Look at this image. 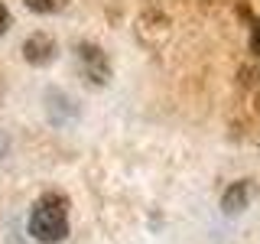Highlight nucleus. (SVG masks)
Instances as JSON below:
<instances>
[{"instance_id":"1","label":"nucleus","mask_w":260,"mask_h":244,"mask_svg":"<svg viewBox=\"0 0 260 244\" xmlns=\"http://www.w3.org/2000/svg\"><path fill=\"white\" fill-rule=\"evenodd\" d=\"M29 234L39 244H59L69 238V199L59 192H46L29 211Z\"/></svg>"},{"instance_id":"2","label":"nucleus","mask_w":260,"mask_h":244,"mask_svg":"<svg viewBox=\"0 0 260 244\" xmlns=\"http://www.w3.org/2000/svg\"><path fill=\"white\" fill-rule=\"evenodd\" d=\"M78 59L85 62V75L94 81V85H104V81L111 78V69H108V55L101 52L98 46L91 43H81L78 46Z\"/></svg>"},{"instance_id":"3","label":"nucleus","mask_w":260,"mask_h":244,"mask_svg":"<svg viewBox=\"0 0 260 244\" xmlns=\"http://www.w3.org/2000/svg\"><path fill=\"white\" fill-rule=\"evenodd\" d=\"M23 59L29 65H49L55 59V39L46 36V33H36L23 43Z\"/></svg>"},{"instance_id":"4","label":"nucleus","mask_w":260,"mask_h":244,"mask_svg":"<svg viewBox=\"0 0 260 244\" xmlns=\"http://www.w3.org/2000/svg\"><path fill=\"white\" fill-rule=\"evenodd\" d=\"M247 202H250V182H234L231 189L224 192V199H221V208H224V215H238V211L247 208Z\"/></svg>"},{"instance_id":"5","label":"nucleus","mask_w":260,"mask_h":244,"mask_svg":"<svg viewBox=\"0 0 260 244\" xmlns=\"http://www.w3.org/2000/svg\"><path fill=\"white\" fill-rule=\"evenodd\" d=\"M32 13H59L69 7V0H23Z\"/></svg>"},{"instance_id":"6","label":"nucleus","mask_w":260,"mask_h":244,"mask_svg":"<svg viewBox=\"0 0 260 244\" xmlns=\"http://www.w3.org/2000/svg\"><path fill=\"white\" fill-rule=\"evenodd\" d=\"M7 29H10V10H7V7L0 4V36H4Z\"/></svg>"}]
</instances>
